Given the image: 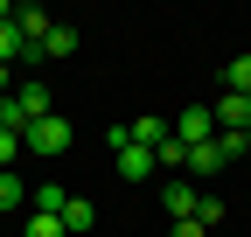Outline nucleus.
I'll list each match as a JSON object with an SVG mask.
<instances>
[{
    "instance_id": "1",
    "label": "nucleus",
    "mask_w": 251,
    "mask_h": 237,
    "mask_svg": "<svg viewBox=\"0 0 251 237\" xmlns=\"http://www.w3.org/2000/svg\"><path fill=\"white\" fill-rule=\"evenodd\" d=\"M112 161H119V174H126V182H153V174H161V161H153L147 146H133V140H126V126H112Z\"/></svg>"
},
{
    "instance_id": "2",
    "label": "nucleus",
    "mask_w": 251,
    "mask_h": 237,
    "mask_svg": "<svg viewBox=\"0 0 251 237\" xmlns=\"http://www.w3.org/2000/svg\"><path fill=\"white\" fill-rule=\"evenodd\" d=\"M28 146H35L42 161H56L63 146H70V118H63V112H49V118H35V126H28Z\"/></svg>"
},
{
    "instance_id": "3",
    "label": "nucleus",
    "mask_w": 251,
    "mask_h": 237,
    "mask_svg": "<svg viewBox=\"0 0 251 237\" xmlns=\"http://www.w3.org/2000/svg\"><path fill=\"white\" fill-rule=\"evenodd\" d=\"M230 167V154H224V140H202V146H188V182H216V174Z\"/></svg>"
},
{
    "instance_id": "4",
    "label": "nucleus",
    "mask_w": 251,
    "mask_h": 237,
    "mask_svg": "<svg viewBox=\"0 0 251 237\" xmlns=\"http://www.w3.org/2000/svg\"><path fill=\"white\" fill-rule=\"evenodd\" d=\"M14 112H21V126H35V118H49V112H56V98H49V84H42V77H28L21 91H14Z\"/></svg>"
},
{
    "instance_id": "5",
    "label": "nucleus",
    "mask_w": 251,
    "mask_h": 237,
    "mask_svg": "<svg viewBox=\"0 0 251 237\" xmlns=\"http://www.w3.org/2000/svg\"><path fill=\"white\" fill-rule=\"evenodd\" d=\"M209 118H216V133H251V98H237V91H224L209 105Z\"/></svg>"
},
{
    "instance_id": "6",
    "label": "nucleus",
    "mask_w": 251,
    "mask_h": 237,
    "mask_svg": "<svg viewBox=\"0 0 251 237\" xmlns=\"http://www.w3.org/2000/svg\"><path fill=\"white\" fill-rule=\"evenodd\" d=\"M196 202H202V189H196V182H188V174H175V182L161 189V210H168L175 223H181V216H196Z\"/></svg>"
},
{
    "instance_id": "7",
    "label": "nucleus",
    "mask_w": 251,
    "mask_h": 237,
    "mask_svg": "<svg viewBox=\"0 0 251 237\" xmlns=\"http://www.w3.org/2000/svg\"><path fill=\"white\" fill-rule=\"evenodd\" d=\"M175 140H181V146H202V140H216V118H209V105H188V112H181V126H175Z\"/></svg>"
},
{
    "instance_id": "8",
    "label": "nucleus",
    "mask_w": 251,
    "mask_h": 237,
    "mask_svg": "<svg viewBox=\"0 0 251 237\" xmlns=\"http://www.w3.org/2000/svg\"><path fill=\"white\" fill-rule=\"evenodd\" d=\"M28 210H35V216H63V210H70V189H63V182H35V189H28Z\"/></svg>"
},
{
    "instance_id": "9",
    "label": "nucleus",
    "mask_w": 251,
    "mask_h": 237,
    "mask_svg": "<svg viewBox=\"0 0 251 237\" xmlns=\"http://www.w3.org/2000/svg\"><path fill=\"white\" fill-rule=\"evenodd\" d=\"M126 140H133V146H147V154H153V146H168V140H175V126H168V118H153V112H147V118H133V126H126Z\"/></svg>"
},
{
    "instance_id": "10",
    "label": "nucleus",
    "mask_w": 251,
    "mask_h": 237,
    "mask_svg": "<svg viewBox=\"0 0 251 237\" xmlns=\"http://www.w3.org/2000/svg\"><path fill=\"white\" fill-rule=\"evenodd\" d=\"M14 28H21V42H42L49 28H56V14H42V7H14Z\"/></svg>"
},
{
    "instance_id": "11",
    "label": "nucleus",
    "mask_w": 251,
    "mask_h": 237,
    "mask_svg": "<svg viewBox=\"0 0 251 237\" xmlns=\"http://www.w3.org/2000/svg\"><path fill=\"white\" fill-rule=\"evenodd\" d=\"M49 56H77V28L70 21H56L49 35H42V63H49Z\"/></svg>"
},
{
    "instance_id": "12",
    "label": "nucleus",
    "mask_w": 251,
    "mask_h": 237,
    "mask_svg": "<svg viewBox=\"0 0 251 237\" xmlns=\"http://www.w3.org/2000/svg\"><path fill=\"white\" fill-rule=\"evenodd\" d=\"M91 223H98V210H91L84 195H70V210H63V230H70V237H84Z\"/></svg>"
},
{
    "instance_id": "13",
    "label": "nucleus",
    "mask_w": 251,
    "mask_h": 237,
    "mask_svg": "<svg viewBox=\"0 0 251 237\" xmlns=\"http://www.w3.org/2000/svg\"><path fill=\"white\" fill-rule=\"evenodd\" d=\"M21 202H28V189L14 182V167H0V216H14Z\"/></svg>"
},
{
    "instance_id": "14",
    "label": "nucleus",
    "mask_w": 251,
    "mask_h": 237,
    "mask_svg": "<svg viewBox=\"0 0 251 237\" xmlns=\"http://www.w3.org/2000/svg\"><path fill=\"white\" fill-rule=\"evenodd\" d=\"M224 84L237 98H251V56H230V70H224Z\"/></svg>"
},
{
    "instance_id": "15",
    "label": "nucleus",
    "mask_w": 251,
    "mask_h": 237,
    "mask_svg": "<svg viewBox=\"0 0 251 237\" xmlns=\"http://www.w3.org/2000/svg\"><path fill=\"white\" fill-rule=\"evenodd\" d=\"M21 237H70V230H63V216H35V210H28V223H21Z\"/></svg>"
},
{
    "instance_id": "16",
    "label": "nucleus",
    "mask_w": 251,
    "mask_h": 237,
    "mask_svg": "<svg viewBox=\"0 0 251 237\" xmlns=\"http://www.w3.org/2000/svg\"><path fill=\"white\" fill-rule=\"evenodd\" d=\"M196 223H202V230L224 223V195H202V202H196Z\"/></svg>"
},
{
    "instance_id": "17",
    "label": "nucleus",
    "mask_w": 251,
    "mask_h": 237,
    "mask_svg": "<svg viewBox=\"0 0 251 237\" xmlns=\"http://www.w3.org/2000/svg\"><path fill=\"white\" fill-rule=\"evenodd\" d=\"M21 146H28V140H21L14 126H0V167H14V154H21Z\"/></svg>"
},
{
    "instance_id": "18",
    "label": "nucleus",
    "mask_w": 251,
    "mask_h": 237,
    "mask_svg": "<svg viewBox=\"0 0 251 237\" xmlns=\"http://www.w3.org/2000/svg\"><path fill=\"white\" fill-rule=\"evenodd\" d=\"M175 237H209V230H202L196 216H181V223H175Z\"/></svg>"
},
{
    "instance_id": "19",
    "label": "nucleus",
    "mask_w": 251,
    "mask_h": 237,
    "mask_svg": "<svg viewBox=\"0 0 251 237\" xmlns=\"http://www.w3.org/2000/svg\"><path fill=\"white\" fill-rule=\"evenodd\" d=\"M0 98H14V63H0Z\"/></svg>"
},
{
    "instance_id": "20",
    "label": "nucleus",
    "mask_w": 251,
    "mask_h": 237,
    "mask_svg": "<svg viewBox=\"0 0 251 237\" xmlns=\"http://www.w3.org/2000/svg\"><path fill=\"white\" fill-rule=\"evenodd\" d=\"M0 21H14V7H7V0H0Z\"/></svg>"
},
{
    "instance_id": "21",
    "label": "nucleus",
    "mask_w": 251,
    "mask_h": 237,
    "mask_svg": "<svg viewBox=\"0 0 251 237\" xmlns=\"http://www.w3.org/2000/svg\"><path fill=\"white\" fill-rule=\"evenodd\" d=\"M244 140H251V133H244Z\"/></svg>"
}]
</instances>
